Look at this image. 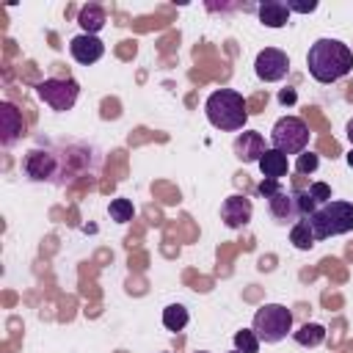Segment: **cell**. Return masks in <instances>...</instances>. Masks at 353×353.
I'll return each mask as SVG.
<instances>
[{
  "instance_id": "d4e9b609",
  "label": "cell",
  "mask_w": 353,
  "mask_h": 353,
  "mask_svg": "<svg viewBox=\"0 0 353 353\" xmlns=\"http://www.w3.org/2000/svg\"><path fill=\"white\" fill-rule=\"evenodd\" d=\"M279 188H281V185H279V179H262V182L256 185V193L268 199V196H273V193H276Z\"/></svg>"
},
{
  "instance_id": "4316f807",
  "label": "cell",
  "mask_w": 353,
  "mask_h": 353,
  "mask_svg": "<svg viewBox=\"0 0 353 353\" xmlns=\"http://www.w3.org/2000/svg\"><path fill=\"white\" fill-rule=\"evenodd\" d=\"M279 99H281V102H292V99H295V94H292V91H281V94H279Z\"/></svg>"
},
{
  "instance_id": "e0dca14e",
  "label": "cell",
  "mask_w": 353,
  "mask_h": 353,
  "mask_svg": "<svg viewBox=\"0 0 353 353\" xmlns=\"http://www.w3.org/2000/svg\"><path fill=\"white\" fill-rule=\"evenodd\" d=\"M290 243L298 248V251H309V248H314V232H312V226H309V221L306 218H301L298 223H292V229H290Z\"/></svg>"
},
{
  "instance_id": "44dd1931",
  "label": "cell",
  "mask_w": 353,
  "mask_h": 353,
  "mask_svg": "<svg viewBox=\"0 0 353 353\" xmlns=\"http://www.w3.org/2000/svg\"><path fill=\"white\" fill-rule=\"evenodd\" d=\"M234 350H240V353H256L259 350V339H256V334L254 331H237L234 334Z\"/></svg>"
},
{
  "instance_id": "d6986e66",
  "label": "cell",
  "mask_w": 353,
  "mask_h": 353,
  "mask_svg": "<svg viewBox=\"0 0 353 353\" xmlns=\"http://www.w3.org/2000/svg\"><path fill=\"white\" fill-rule=\"evenodd\" d=\"M188 320H190V314H188V309L182 303H171V306L163 309V325L168 331H182L188 325Z\"/></svg>"
},
{
  "instance_id": "2e32d148",
  "label": "cell",
  "mask_w": 353,
  "mask_h": 353,
  "mask_svg": "<svg viewBox=\"0 0 353 353\" xmlns=\"http://www.w3.org/2000/svg\"><path fill=\"white\" fill-rule=\"evenodd\" d=\"M259 171H262L265 179H281L290 171V160H287V154H281L276 149H268L259 160Z\"/></svg>"
},
{
  "instance_id": "9a60e30c",
  "label": "cell",
  "mask_w": 353,
  "mask_h": 353,
  "mask_svg": "<svg viewBox=\"0 0 353 353\" xmlns=\"http://www.w3.org/2000/svg\"><path fill=\"white\" fill-rule=\"evenodd\" d=\"M105 22H108L105 8L97 6V3H85V6L80 8V14H77V25L83 28V33H91V36H97V33L105 28Z\"/></svg>"
},
{
  "instance_id": "cb8c5ba5",
  "label": "cell",
  "mask_w": 353,
  "mask_h": 353,
  "mask_svg": "<svg viewBox=\"0 0 353 353\" xmlns=\"http://www.w3.org/2000/svg\"><path fill=\"white\" fill-rule=\"evenodd\" d=\"M298 204H301L303 218H309V215L317 210V201L312 199V193H309V190H298Z\"/></svg>"
},
{
  "instance_id": "f546056e",
  "label": "cell",
  "mask_w": 353,
  "mask_h": 353,
  "mask_svg": "<svg viewBox=\"0 0 353 353\" xmlns=\"http://www.w3.org/2000/svg\"><path fill=\"white\" fill-rule=\"evenodd\" d=\"M196 353H207V350H196Z\"/></svg>"
},
{
  "instance_id": "ac0fdd59",
  "label": "cell",
  "mask_w": 353,
  "mask_h": 353,
  "mask_svg": "<svg viewBox=\"0 0 353 353\" xmlns=\"http://www.w3.org/2000/svg\"><path fill=\"white\" fill-rule=\"evenodd\" d=\"M292 336L301 347H317L325 339V328L320 323H303L298 331H292Z\"/></svg>"
},
{
  "instance_id": "277c9868",
  "label": "cell",
  "mask_w": 353,
  "mask_h": 353,
  "mask_svg": "<svg viewBox=\"0 0 353 353\" xmlns=\"http://www.w3.org/2000/svg\"><path fill=\"white\" fill-rule=\"evenodd\" d=\"M251 331L256 334L259 342L276 345L292 331V312L287 306H281V303H265V306L256 309Z\"/></svg>"
},
{
  "instance_id": "7c38bea8",
  "label": "cell",
  "mask_w": 353,
  "mask_h": 353,
  "mask_svg": "<svg viewBox=\"0 0 353 353\" xmlns=\"http://www.w3.org/2000/svg\"><path fill=\"white\" fill-rule=\"evenodd\" d=\"M265 152H268V146H265V138L259 132L245 130L234 138V157L243 163H259Z\"/></svg>"
},
{
  "instance_id": "7a4b0ae2",
  "label": "cell",
  "mask_w": 353,
  "mask_h": 353,
  "mask_svg": "<svg viewBox=\"0 0 353 353\" xmlns=\"http://www.w3.org/2000/svg\"><path fill=\"white\" fill-rule=\"evenodd\" d=\"M204 113H207L210 124L215 130H223V132H237L248 121L245 99L234 88H218V91H212L207 97V102H204Z\"/></svg>"
},
{
  "instance_id": "5bb4252c",
  "label": "cell",
  "mask_w": 353,
  "mask_h": 353,
  "mask_svg": "<svg viewBox=\"0 0 353 353\" xmlns=\"http://www.w3.org/2000/svg\"><path fill=\"white\" fill-rule=\"evenodd\" d=\"M256 14H259V22L265 25V28H284L287 22H290V6L287 3H281V0H265V3H259V8H256Z\"/></svg>"
},
{
  "instance_id": "8992f818",
  "label": "cell",
  "mask_w": 353,
  "mask_h": 353,
  "mask_svg": "<svg viewBox=\"0 0 353 353\" xmlns=\"http://www.w3.org/2000/svg\"><path fill=\"white\" fill-rule=\"evenodd\" d=\"M36 94L44 105H50L52 110L63 113V110H72L77 97H80V85L77 80L72 77H47L41 83H36Z\"/></svg>"
},
{
  "instance_id": "4fadbf2b",
  "label": "cell",
  "mask_w": 353,
  "mask_h": 353,
  "mask_svg": "<svg viewBox=\"0 0 353 353\" xmlns=\"http://www.w3.org/2000/svg\"><path fill=\"white\" fill-rule=\"evenodd\" d=\"M25 124H22V116L19 110L11 105V102H3L0 105V132H3V146H11L19 135H22Z\"/></svg>"
},
{
  "instance_id": "8fae6325",
  "label": "cell",
  "mask_w": 353,
  "mask_h": 353,
  "mask_svg": "<svg viewBox=\"0 0 353 353\" xmlns=\"http://www.w3.org/2000/svg\"><path fill=\"white\" fill-rule=\"evenodd\" d=\"M69 52H72V58L77 63L91 66V63H97L105 55V44L97 36H91V33H80V36H74L69 41Z\"/></svg>"
},
{
  "instance_id": "3957f363",
  "label": "cell",
  "mask_w": 353,
  "mask_h": 353,
  "mask_svg": "<svg viewBox=\"0 0 353 353\" xmlns=\"http://www.w3.org/2000/svg\"><path fill=\"white\" fill-rule=\"evenodd\" d=\"M306 221L314 232V240H328V237H336V234H347V232H353V204L331 199V201L320 204Z\"/></svg>"
},
{
  "instance_id": "7402d4cb",
  "label": "cell",
  "mask_w": 353,
  "mask_h": 353,
  "mask_svg": "<svg viewBox=\"0 0 353 353\" xmlns=\"http://www.w3.org/2000/svg\"><path fill=\"white\" fill-rule=\"evenodd\" d=\"M317 154L314 152H303V154H298V163H295V171L298 174H312L314 168H317Z\"/></svg>"
},
{
  "instance_id": "6da1fadb",
  "label": "cell",
  "mask_w": 353,
  "mask_h": 353,
  "mask_svg": "<svg viewBox=\"0 0 353 353\" xmlns=\"http://www.w3.org/2000/svg\"><path fill=\"white\" fill-rule=\"evenodd\" d=\"M309 74L317 83H336L353 69V50L339 39H317L306 52Z\"/></svg>"
},
{
  "instance_id": "83f0119b",
  "label": "cell",
  "mask_w": 353,
  "mask_h": 353,
  "mask_svg": "<svg viewBox=\"0 0 353 353\" xmlns=\"http://www.w3.org/2000/svg\"><path fill=\"white\" fill-rule=\"evenodd\" d=\"M345 135H347V141H350V146H353V119L347 121V130H345Z\"/></svg>"
},
{
  "instance_id": "9c48e42d",
  "label": "cell",
  "mask_w": 353,
  "mask_h": 353,
  "mask_svg": "<svg viewBox=\"0 0 353 353\" xmlns=\"http://www.w3.org/2000/svg\"><path fill=\"white\" fill-rule=\"evenodd\" d=\"M268 212L273 215L276 223H298L303 218L298 204V190L279 188L273 196H268Z\"/></svg>"
},
{
  "instance_id": "f1b7e54d",
  "label": "cell",
  "mask_w": 353,
  "mask_h": 353,
  "mask_svg": "<svg viewBox=\"0 0 353 353\" xmlns=\"http://www.w3.org/2000/svg\"><path fill=\"white\" fill-rule=\"evenodd\" d=\"M345 160H347V165L353 168V146H350V152H347V157H345Z\"/></svg>"
},
{
  "instance_id": "52a82bcc",
  "label": "cell",
  "mask_w": 353,
  "mask_h": 353,
  "mask_svg": "<svg viewBox=\"0 0 353 353\" xmlns=\"http://www.w3.org/2000/svg\"><path fill=\"white\" fill-rule=\"evenodd\" d=\"M254 72L262 83H279L287 77L290 72V58L284 50L279 47H265L256 52V61H254Z\"/></svg>"
},
{
  "instance_id": "603a6c76",
  "label": "cell",
  "mask_w": 353,
  "mask_h": 353,
  "mask_svg": "<svg viewBox=\"0 0 353 353\" xmlns=\"http://www.w3.org/2000/svg\"><path fill=\"white\" fill-rule=\"evenodd\" d=\"M309 193H312V199L317 201V207L325 204V201H331V188H328L325 182H312V185H309Z\"/></svg>"
},
{
  "instance_id": "ba28073f",
  "label": "cell",
  "mask_w": 353,
  "mask_h": 353,
  "mask_svg": "<svg viewBox=\"0 0 353 353\" xmlns=\"http://www.w3.org/2000/svg\"><path fill=\"white\" fill-rule=\"evenodd\" d=\"M22 171L28 174V179L33 182H50L52 176L61 174V163L52 152H44V149H30L22 160Z\"/></svg>"
},
{
  "instance_id": "4dcf8cb0",
  "label": "cell",
  "mask_w": 353,
  "mask_h": 353,
  "mask_svg": "<svg viewBox=\"0 0 353 353\" xmlns=\"http://www.w3.org/2000/svg\"><path fill=\"white\" fill-rule=\"evenodd\" d=\"M232 353H240V350H232Z\"/></svg>"
},
{
  "instance_id": "30bf717a",
  "label": "cell",
  "mask_w": 353,
  "mask_h": 353,
  "mask_svg": "<svg viewBox=\"0 0 353 353\" xmlns=\"http://www.w3.org/2000/svg\"><path fill=\"white\" fill-rule=\"evenodd\" d=\"M251 215H254V204L248 196L234 193V196L223 199V204H221V218L229 229H243L251 221Z\"/></svg>"
},
{
  "instance_id": "ffe728a7",
  "label": "cell",
  "mask_w": 353,
  "mask_h": 353,
  "mask_svg": "<svg viewBox=\"0 0 353 353\" xmlns=\"http://www.w3.org/2000/svg\"><path fill=\"white\" fill-rule=\"evenodd\" d=\"M108 212H110V218L116 221V223H127V221H132V201L130 199H113L110 201V207H108Z\"/></svg>"
},
{
  "instance_id": "484cf974",
  "label": "cell",
  "mask_w": 353,
  "mask_h": 353,
  "mask_svg": "<svg viewBox=\"0 0 353 353\" xmlns=\"http://www.w3.org/2000/svg\"><path fill=\"white\" fill-rule=\"evenodd\" d=\"M287 6H290V11H298V14H312L317 8L314 0H309V3H287Z\"/></svg>"
},
{
  "instance_id": "5b68a950",
  "label": "cell",
  "mask_w": 353,
  "mask_h": 353,
  "mask_svg": "<svg viewBox=\"0 0 353 353\" xmlns=\"http://www.w3.org/2000/svg\"><path fill=\"white\" fill-rule=\"evenodd\" d=\"M270 149L281 154H303L309 146V124L301 116H281L270 130Z\"/></svg>"
}]
</instances>
